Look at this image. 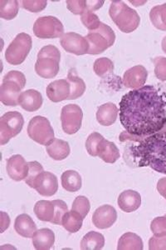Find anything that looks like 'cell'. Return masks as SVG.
Wrapping results in <instances>:
<instances>
[{
    "label": "cell",
    "mask_w": 166,
    "mask_h": 250,
    "mask_svg": "<svg viewBox=\"0 0 166 250\" xmlns=\"http://www.w3.org/2000/svg\"><path fill=\"white\" fill-rule=\"evenodd\" d=\"M1 214H2V232L1 233H3V231L9 228L10 219H9V215L7 213L2 212Z\"/></svg>",
    "instance_id": "obj_46"
},
{
    "label": "cell",
    "mask_w": 166,
    "mask_h": 250,
    "mask_svg": "<svg viewBox=\"0 0 166 250\" xmlns=\"http://www.w3.org/2000/svg\"><path fill=\"white\" fill-rule=\"evenodd\" d=\"M157 190L166 199V177L160 179L157 183Z\"/></svg>",
    "instance_id": "obj_45"
},
{
    "label": "cell",
    "mask_w": 166,
    "mask_h": 250,
    "mask_svg": "<svg viewBox=\"0 0 166 250\" xmlns=\"http://www.w3.org/2000/svg\"><path fill=\"white\" fill-rule=\"evenodd\" d=\"M61 53L54 45L44 46L37 54L35 72L43 79H54L59 72Z\"/></svg>",
    "instance_id": "obj_4"
},
{
    "label": "cell",
    "mask_w": 166,
    "mask_h": 250,
    "mask_svg": "<svg viewBox=\"0 0 166 250\" xmlns=\"http://www.w3.org/2000/svg\"><path fill=\"white\" fill-rule=\"evenodd\" d=\"M117 219V212L111 205H102L96 208L92 215L93 225L100 229L111 227Z\"/></svg>",
    "instance_id": "obj_12"
},
{
    "label": "cell",
    "mask_w": 166,
    "mask_h": 250,
    "mask_svg": "<svg viewBox=\"0 0 166 250\" xmlns=\"http://www.w3.org/2000/svg\"><path fill=\"white\" fill-rule=\"evenodd\" d=\"M149 20L156 29L166 31V3L152 8L149 12Z\"/></svg>",
    "instance_id": "obj_32"
},
{
    "label": "cell",
    "mask_w": 166,
    "mask_h": 250,
    "mask_svg": "<svg viewBox=\"0 0 166 250\" xmlns=\"http://www.w3.org/2000/svg\"><path fill=\"white\" fill-rule=\"evenodd\" d=\"M91 205L90 201L88 198L85 196L76 197L73 204L72 210L76 211L77 213L82 215V218L85 219L88 213L90 212Z\"/></svg>",
    "instance_id": "obj_37"
},
{
    "label": "cell",
    "mask_w": 166,
    "mask_h": 250,
    "mask_svg": "<svg viewBox=\"0 0 166 250\" xmlns=\"http://www.w3.org/2000/svg\"><path fill=\"white\" fill-rule=\"evenodd\" d=\"M33 41L29 34L21 33L12 41L5 52L7 62L12 65H19L24 62L31 51Z\"/></svg>",
    "instance_id": "obj_6"
},
{
    "label": "cell",
    "mask_w": 166,
    "mask_h": 250,
    "mask_svg": "<svg viewBox=\"0 0 166 250\" xmlns=\"http://www.w3.org/2000/svg\"><path fill=\"white\" fill-rule=\"evenodd\" d=\"M19 9V4L16 0L0 1V17L6 20H14Z\"/></svg>",
    "instance_id": "obj_33"
},
{
    "label": "cell",
    "mask_w": 166,
    "mask_h": 250,
    "mask_svg": "<svg viewBox=\"0 0 166 250\" xmlns=\"http://www.w3.org/2000/svg\"><path fill=\"white\" fill-rule=\"evenodd\" d=\"M35 189L42 196H53L58 189L57 178L54 173L44 171L37 180Z\"/></svg>",
    "instance_id": "obj_16"
},
{
    "label": "cell",
    "mask_w": 166,
    "mask_h": 250,
    "mask_svg": "<svg viewBox=\"0 0 166 250\" xmlns=\"http://www.w3.org/2000/svg\"><path fill=\"white\" fill-rule=\"evenodd\" d=\"M22 88L18 83L13 81L3 82L0 87V100L4 105H18V99L21 94Z\"/></svg>",
    "instance_id": "obj_17"
},
{
    "label": "cell",
    "mask_w": 166,
    "mask_h": 250,
    "mask_svg": "<svg viewBox=\"0 0 166 250\" xmlns=\"http://www.w3.org/2000/svg\"><path fill=\"white\" fill-rule=\"evenodd\" d=\"M7 173L14 181H22L28 176L29 167L28 163L22 155L15 154L10 157L7 162Z\"/></svg>",
    "instance_id": "obj_13"
},
{
    "label": "cell",
    "mask_w": 166,
    "mask_h": 250,
    "mask_svg": "<svg viewBox=\"0 0 166 250\" xmlns=\"http://www.w3.org/2000/svg\"><path fill=\"white\" fill-rule=\"evenodd\" d=\"M161 46H162V49H163V51L166 54V36L164 38L163 40H162Z\"/></svg>",
    "instance_id": "obj_47"
},
{
    "label": "cell",
    "mask_w": 166,
    "mask_h": 250,
    "mask_svg": "<svg viewBox=\"0 0 166 250\" xmlns=\"http://www.w3.org/2000/svg\"><path fill=\"white\" fill-rule=\"evenodd\" d=\"M83 219L82 215L76 211H68L62 218V225L69 233H76L82 229Z\"/></svg>",
    "instance_id": "obj_28"
},
{
    "label": "cell",
    "mask_w": 166,
    "mask_h": 250,
    "mask_svg": "<svg viewBox=\"0 0 166 250\" xmlns=\"http://www.w3.org/2000/svg\"><path fill=\"white\" fill-rule=\"evenodd\" d=\"M55 207V213L54 218L52 220V224L56 225H62V218L64 216L65 213L68 212V207L67 204L62 200H54L53 201Z\"/></svg>",
    "instance_id": "obj_39"
},
{
    "label": "cell",
    "mask_w": 166,
    "mask_h": 250,
    "mask_svg": "<svg viewBox=\"0 0 166 250\" xmlns=\"http://www.w3.org/2000/svg\"><path fill=\"white\" fill-rule=\"evenodd\" d=\"M48 4L47 1H28L25 0L22 2V7L23 9H25L28 11L32 12V13H38L45 9Z\"/></svg>",
    "instance_id": "obj_42"
},
{
    "label": "cell",
    "mask_w": 166,
    "mask_h": 250,
    "mask_svg": "<svg viewBox=\"0 0 166 250\" xmlns=\"http://www.w3.org/2000/svg\"><path fill=\"white\" fill-rule=\"evenodd\" d=\"M60 43L62 48L70 54L83 55L88 54L89 51V43L87 39L74 32L63 34Z\"/></svg>",
    "instance_id": "obj_11"
},
{
    "label": "cell",
    "mask_w": 166,
    "mask_h": 250,
    "mask_svg": "<svg viewBox=\"0 0 166 250\" xmlns=\"http://www.w3.org/2000/svg\"><path fill=\"white\" fill-rule=\"evenodd\" d=\"M89 43L88 54H100L106 51L114 44L115 41V34L112 29L109 26L101 23L96 30L89 31L86 36Z\"/></svg>",
    "instance_id": "obj_5"
},
{
    "label": "cell",
    "mask_w": 166,
    "mask_h": 250,
    "mask_svg": "<svg viewBox=\"0 0 166 250\" xmlns=\"http://www.w3.org/2000/svg\"><path fill=\"white\" fill-rule=\"evenodd\" d=\"M118 108L113 103H107L99 107L96 112L97 122L102 126H111L116 121Z\"/></svg>",
    "instance_id": "obj_21"
},
{
    "label": "cell",
    "mask_w": 166,
    "mask_h": 250,
    "mask_svg": "<svg viewBox=\"0 0 166 250\" xmlns=\"http://www.w3.org/2000/svg\"><path fill=\"white\" fill-rule=\"evenodd\" d=\"M62 185L65 190L74 193L82 188V177L76 171L68 170L62 173Z\"/></svg>",
    "instance_id": "obj_26"
},
{
    "label": "cell",
    "mask_w": 166,
    "mask_h": 250,
    "mask_svg": "<svg viewBox=\"0 0 166 250\" xmlns=\"http://www.w3.org/2000/svg\"><path fill=\"white\" fill-rule=\"evenodd\" d=\"M55 243V234L49 229H41L33 237V245L37 250H51Z\"/></svg>",
    "instance_id": "obj_22"
},
{
    "label": "cell",
    "mask_w": 166,
    "mask_h": 250,
    "mask_svg": "<svg viewBox=\"0 0 166 250\" xmlns=\"http://www.w3.org/2000/svg\"><path fill=\"white\" fill-rule=\"evenodd\" d=\"M104 245V236L94 231L87 233L81 242V249L83 250H102Z\"/></svg>",
    "instance_id": "obj_31"
},
{
    "label": "cell",
    "mask_w": 166,
    "mask_h": 250,
    "mask_svg": "<svg viewBox=\"0 0 166 250\" xmlns=\"http://www.w3.org/2000/svg\"><path fill=\"white\" fill-rule=\"evenodd\" d=\"M14 229L18 234L24 238H33L37 231V225L27 213L20 214L16 218L14 222Z\"/></svg>",
    "instance_id": "obj_20"
},
{
    "label": "cell",
    "mask_w": 166,
    "mask_h": 250,
    "mask_svg": "<svg viewBox=\"0 0 166 250\" xmlns=\"http://www.w3.org/2000/svg\"><path fill=\"white\" fill-rule=\"evenodd\" d=\"M34 213L41 221L52 222L55 213L54 202L48 200H40L34 206Z\"/></svg>",
    "instance_id": "obj_30"
},
{
    "label": "cell",
    "mask_w": 166,
    "mask_h": 250,
    "mask_svg": "<svg viewBox=\"0 0 166 250\" xmlns=\"http://www.w3.org/2000/svg\"><path fill=\"white\" fill-rule=\"evenodd\" d=\"M143 249L142 239L135 233H124L119 239L118 250H142Z\"/></svg>",
    "instance_id": "obj_29"
},
{
    "label": "cell",
    "mask_w": 166,
    "mask_h": 250,
    "mask_svg": "<svg viewBox=\"0 0 166 250\" xmlns=\"http://www.w3.org/2000/svg\"><path fill=\"white\" fill-rule=\"evenodd\" d=\"M83 113L82 108L76 104L64 106L61 113L62 129L66 134H74L82 127Z\"/></svg>",
    "instance_id": "obj_10"
},
{
    "label": "cell",
    "mask_w": 166,
    "mask_h": 250,
    "mask_svg": "<svg viewBox=\"0 0 166 250\" xmlns=\"http://www.w3.org/2000/svg\"><path fill=\"white\" fill-rule=\"evenodd\" d=\"M5 81H13V82H15L22 88V89L25 87V75H24L23 73H21V72L19 71L14 70V71L9 72V73L6 74L5 76L3 77V82H5Z\"/></svg>",
    "instance_id": "obj_43"
},
{
    "label": "cell",
    "mask_w": 166,
    "mask_h": 250,
    "mask_svg": "<svg viewBox=\"0 0 166 250\" xmlns=\"http://www.w3.org/2000/svg\"><path fill=\"white\" fill-rule=\"evenodd\" d=\"M104 137L98 133H92L88 136V140L86 141V148L88 150V154L91 156H98V151L102 144V140H104Z\"/></svg>",
    "instance_id": "obj_36"
},
{
    "label": "cell",
    "mask_w": 166,
    "mask_h": 250,
    "mask_svg": "<svg viewBox=\"0 0 166 250\" xmlns=\"http://www.w3.org/2000/svg\"><path fill=\"white\" fill-rule=\"evenodd\" d=\"M120 120L129 135L145 138L166 125V94L153 85L133 89L120 102Z\"/></svg>",
    "instance_id": "obj_1"
},
{
    "label": "cell",
    "mask_w": 166,
    "mask_h": 250,
    "mask_svg": "<svg viewBox=\"0 0 166 250\" xmlns=\"http://www.w3.org/2000/svg\"><path fill=\"white\" fill-rule=\"evenodd\" d=\"M109 15L117 28L126 34L135 31L141 23L138 13L129 8L123 1H112Z\"/></svg>",
    "instance_id": "obj_3"
},
{
    "label": "cell",
    "mask_w": 166,
    "mask_h": 250,
    "mask_svg": "<svg viewBox=\"0 0 166 250\" xmlns=\"http://www.w3.org/2000/svg\"><path fill=\"white\" fill-rule=\"evenodd\" d=\"M155 64V74L158 80L161 81H166V58H155L153 60Z\"/></svg>",
    "instance_id": "obj_41"
},
{
    "label": "cell",
    "mask_w": 166,
    "mask_h": 250,
    "mask_svg": "<svg viewBox=\"0 0 166 250\" xmlns=\"http://www.w3.org/2000/svg\"><path fill=\"white\" fill-rule=\"evenodd\" d=\"M48 155L56 161L67 159L70 154V146L64 140L54 139V141L46 148Z\"/></svg>",
    "instance_id": "obj_23"
},
{
    "label": "cell",
    "mask_w": 166,
    "mask_h": 250,
    "mask_svg": "<svg viewBox=\"0 0 166 250\" xmlns=\"http://www.w3.org/2000/svg\"><path fill=\"white\" fill-rule=\"evenodd\" d=\"M118 206L121 210L131 213L137 210L141 205V194L135 190L128 189L119 195Z\"/></svg>",
    "instance_id": "obj_19"
},
{
    "label": "cell",
    "mask_w": 166,
    "mask_h": 250,
    "mask_svg": "<svg viewBox=\"0 0 166 250\" xmlns=\"http://www.w3.org/2000/svg\"><path fill=\"white\" fill-rule=\"evenodd\" d=\"M46 93L52 102H62L63 100H68L70 97V83L68 80H55L48 84Z\"/></svg>",
    "instance_id": "obj_15"
},
{
    "label": "cell",
    "mask_w": 166,
    "mask_h": 250,
    "mask_svg": "<svg viewBox=\"0 0 166 250\" xmlns=\"http://www.w3.org/2000/svg\"><path fill=\"white\" fill-rule=\"evenodd\" d=\"M68 80L71 87L70 97L68 100H76L82 96L86 91V84L84 81L76 74L74 68H71L68 72Z\"/></svg>",
    "instance_id": "obj_27"
},
{
    "label": "cell",
    "mask_w": 166,
    "mask_h": 250,
    "mask_svg": "<svg viewBox=\"0 0 166 250\" xmlns=\"http://www.w3.org/2000/svg\"><path fill=\"white\" fill-rule=\"evenodd\" d=\"M82 22L89 31H93L98 29L99 26L102 23L99 20L98 16L91 11H86L82 15Z\"/></svg>",
    "instance_id": "obj_38"
},
{
    "label": "cell",
    "mask_w": 166,
    "mask_h": 250,
    "mask_svg": "<svg viewBox=\"0 0 166 250\" xmlns=\"http://www.w3.org/2000/svg\"><path fill=\"white\" fill-rule=\"evenodd\" d=\"M148 78L147 68L142 65H136L129 68L123 76V84L125 87L137 89L145 86Z\"/></svg>",
    "instance_id": "obj_14"
},
{
    "label": "cell",
    "mask_w": 166,
    "mask_h": 250,
    "mask_svg": "<svg viewBox=\"0 0 166 250\" xmlns=\"http://www.w3.org/2000/svg\"><path fill=\"white\" fill-rule=\"evenodd\" d=\"M23 125L24 120L19 112L10 111L3 114L0 119V145H6L12 138L17 136Z\"/></svg>",
    "instance_id": "obj_8"
},
{
    "label": "cell",
    "mask_w": 166,
    "mask_h": 250,
    "mask_svg": "<svg viewBox=\"0 0 166 250\" xmlns=\"http://www.w3.org/2000/svg\"><path fill=\"white\" fill-rule=\"evenodd\" d=\"M67 7L74 15H83L86 11L93 12L102 8L104 1H67Z\"/></svg>",
    "instance_id": "obj_24"
},
{
    "label": "cell",
    "mask_w": 166,
    "mask_h": 250,
    "mask_svg": "<svg viewBox=\"0 0 166 250\" xmlns=\"http://www.w3.org/2000/svg\"><path fill=\"white\" fill-rule=\"evenodd\" d=\"M42 94L35 89H28L22 92L18 99V104L27 112L38 110L42 107Z\"/></svg>",
    "instance_id": "obj_18"
},
{
    "label": "cell",
    "mask_w": 166,
    "mask_h": 250,
    "mask_svg": "<svg viewBox=\"0 0 166 250\" xmlns=\"http://www.w3.org/2000/svg\"><path fill=\"white\" fill-rule=\"evenodd\" d=\"M28 134L31 140L41 145L48 146L54 139V128L49 120L42 116L33 118L28 126Z\"/></svg>",
    "instance_id": "obj_7"
},
{
    "label": "cell",
    "mask_w": 166,
    "mask_h": 250,
    "mask_svg": "<svg viewBox=\"0 0 166 250\" xmlns=\"http://www.w3.org/2000/svg\"><path fill=\"white\" fill-rule=\"evenodd\" d=\"M33 30L36 37L42 40L62 38L64 34L62 22L54 16L38 18L34 23Z\"/></svg>",
    "instance_id": "obj_9"
},
{
    "label": "cell",
    "mask_w": 166,
    "mask_h": 250,
    "mask_svg": "<svg viewBox=\"0 0 166 250\" xmlns=\"http://www.w3.org/2000/svg\"><path fill=\"white\" fill-rule=\"evenodd\" d=\"M149 250H166V235L164 237L153 236L149 240Z\"/></svg>",
    "instance_id": "obj_44"
},
{
    "label": "cell",
    "mask_w": 166,
    "mask_h": 250,
    "mask_svg": "<svg viewBox=\"0 0 166 250\" xmlns=\"http://www.w3.org/2000/svg\"><path fill=\"white\" fill-rule=\"evenodd\" d=\"M138 167H149L166 174V132H159L142 138L138 145L129 148Z\"/></svg>",
    "instance_id": "obj_2"
},
{
    "label": "cell",
    "mask_w": 166,
    "mask_h": 250,
    "mask_svg": "<svg viewBox=\"0 0 166 250\" xmlns=\"http://www.w3.org/2000/svg\"><path fill=\"white\" fill-rule=\"evenodd\" d=\"M98 157L107 164H114L120 159V151L114 143L104 139L99 148Z\"/></svg>",
    "instance_id": "obj_25"
},
{
    "label": "cell",
    "mask_w": 166,
    "mask_h": 250,
    "mask_svg": "<svg viewBox=\"0 0 166 250\" xmlns=\"http://www.w3.org/2000/svg\"><path fill=\"white\" fill-rule=\"evenodd\" d=\"M150 229L156 237L166 235V216L157 217L153 219L150 225Z\"/></svg>",
    "instance_id": "obj_40"
},
{
    "label": "cell",
    "mask_w": 166,
    "mask_h": 250,
    "mask_svg": "<svg viewBox=\"0 0 166 250\" xmlns=\"http://www.w3.org/2000/svg\"><path fill=\"white\" fill-rule=\"evenodd\" d=\"M93 69L99 77H104L106 75L112 74L114 70V63L110 59L100 58L94 62Z\"/></svg>",
    "instance_id": "obj_35"
},
{
    "label": "cell",
    "mask_w": 166,
    "mask_h": 250,
    "mask_svg": "<svg viewBox=\"0 0 166 250\" xmlns=\"http://www.w3.org/2000/svg\"><path fill=\"white\" fill-rule=\"evenodd\" d=\"M28 167H29V171H28V174L25 180V183L29 187L32 188H35L36 184H37V180L39 179L44 170H43V167H42L41 164L37 162V161H34V162H28Z\"/></svg>",
    "instance_id": "obj_34"
},
{
    "label": "cell",
    "mask_w": 166,
    "mask_h": 250,
    "mask_svg": "<svg viewBox=\"0 0 166 250\" xmlns=\"http://www.w3.org/2000/svg\"></svg>",
    "instance_id": "obj_48"
}]
</instances>
